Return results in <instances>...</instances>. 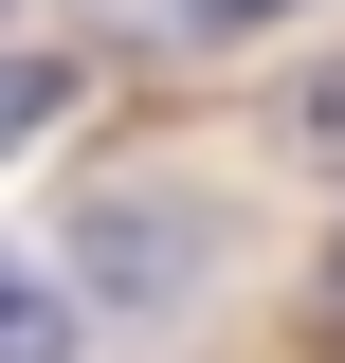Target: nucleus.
<instances>
[{
	"mask_svg": "<svg viewBox=\"0 0 345 363\" xmlns=\"http://www.w3.org/2000/svg\"><path fill=\"white\" fill-rule=\"evenodd\" d=\"M109 37H164V55H200V37H255L273 0H91Z\"/></svg>",
	"mask_w": 345,
	"mask_h": 363,
	"instance_id": "nucleus-1",
	"label": "nucleus"
},
{
	"mask_svg": "<svg viewBox=\"0 0 345 363\" xmlns=\"http://www.w3.org/2000/svg\"><path fill=\"white\" fill-rule=\"evenodd\" d=\"M0 363H73V309H55L18 255H0Z\"/></svg>",
	"mask_w": 345,
	"mask_h": 363,
	"instance_id": "nucleus-2",
	"label": "nucleus"
},
{
	"mask_svg": "<svg viewBox=\"0 0 345 363\" xmlns=\"http://www.w3.org/2000/svg\"><path fill=\"white\" fill-rule=\"evenodd\" d=\"M91 255L128 272V291H164V272H182V236H164V218H146V200H109V218H91Z\"/></svg>",
	"mask_w": 345,
	"mask_h": 363,
	"instance_id": "nucleus-3",
	"label": "nucleus"
},
{
	"mask_svg": "<svg viewBox=\"0 0 345 363\" xmlns=\"http://www.w3.org/2000/svg\"><path fill=\"white\" fill-rule=\"evenodd\" d=\"M291 164L345 182V55H327V73H291Z\"/></svg>",
	"mask_w": 345,
	"mask_h": 363,
	"instance_id": "nucleus-4",
	"label": "nucleus"
},
{
	"mask_svg": "<svg viewBox=\"0 0 345 363\" xmlns=\"http://www.w3.org/2000/svg\"><path fill=\"white\" fill-rule=\"evenodd\" d=\"M37 109H55V55H18V73H0V145L37 128Z\"/></svg>",
	"mask_w": 345,
	"mask_h": 363,
	"instance_id": "nucleus-5",
	"label": "nucleus"
},
{
	"mask_svg": "<svg viewBox=\"0 0 345 363\" xmlns=\"http://www.w3.org/2000/svg\"><path fill=\"white\" fill-rule=\"evenodd\" d=\"M327 327H345V255H327Z\"/></svg>",
	"mask_w": 345,
	"mask_h": 363,
	"instance_id": "nucleus-6",
	"label": "nucleus"
}]
</instances>
